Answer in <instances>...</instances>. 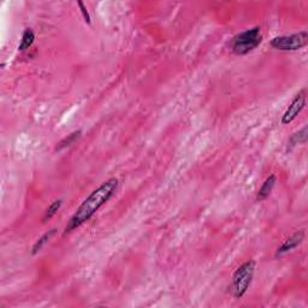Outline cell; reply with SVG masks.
<instances>
[{
  "instance_id": "6da1fadb",
  "label": "cell",
  "mask_w": 308,
  "mask_h": 308,
  "mask_svg": "<svg viewBox=\"0 0 308 308\" xmlns=\"http://www.w3.org/2000/svg\"><path fill=\"white\" fill-rule=\"evenodd\" d=\"M118 188L117 178H110L102 183L97 189L92 191L89 195L84 199L83 203L80 205L79 208L74 213V216L70 218L68 225L64 230V235L70 234L71 231L76 230L84 223L89 221L102 207L115 195L116 190Z\"/></svg>"
},
{
  "instance_id": "7a4b0ae2",
  "label": "cell",
  "mask_w": 308,
  "mask_h": 308,
  "mask_svg": "<svg viewBox=\"0 0 308 308\" xmlns=\"http://www.w3.org/2000/svg\"><path fill=\"white\" fill-rule=\"evenodd\" d=\"M255 272V263L253 260L243 263L232 276L230 292L235 299H242L252 284Z\"/></svg>"
},
{
  "instance_id": "3957f363",
  "label": "cell",
  "mask_w": 308,
  "mask_h": 308,
  "mask_svg": "<svg viewBox=\"0 0 308 308\" xmlns=\"http://www.w3.org/2000/svg\"><path fill=\"white\" fill-rule=\"evenodd\" d=\"M261 42H263V34H261L260 28L254 27L235 35L230 46L235 54L246 56V54L254 51Z\"/></svg>"
},
{
  "instance_id": "277c9868",
  "label": "cell",
  "mask_w": 308,
  "mask_h": 308,
  "mask_svg": "<svg viewBox=\"0 0 308 308\" xmlns=\"http://www.w3.org/2000/svg\"><path fill=\"white\" fill-rule=\"evenodd\" d=\"M308 42L307 32H299L290 35L276 36L271 40L270 45L278 51H299L306 47Z\"/></svg>"
},
{
  "instance_id": "5b68a950",
  "label": "cell",
  "mask_w": 308,
  "mask_h": 308,
  "mask_svg": "<svg viewBox=\"0 0 308 308\" xmlns=\"http://www.w3.org/2000/svg\"><path fill=\"white\" fill-rule=\"evenodd\" d=\"M305 106H306V94H305V90H301V92L292 99L291 103L288 106V108H287V111L284 112V115L282 116V124L287 125V124L291 123V122L301 113V111L304 110Z\"/></svg>"
},
{
  "instance_id": "8992f818",
  "label": "cell",
  "mask_w": 308,
  "mask_h": 308,
  "mask_svg": "<svg viewBox=\"0 0 308 308\" xmlns=\"http://www.w3.org/2000/svg\"><path fill=\"white\" fill-rule=\"evenodd\" d=\"M305 240V231L304 230H299V231L294 232L290 237H288L283 243H282L281 247L277 249L276 252V257H282V255L287 254V253L291 252L292 249L299 247Z\"/></svg>"
},
{
  "instance_id": "52a82bcc",
  "label": "cell",
  "mask_w": 308,
  "mask_h": 308,
  "mask_svg": "<svg viewBox=\"0 0 308 308\" xmlns=\"http://www.w3.org/2000/svg\"><path fill=\"white\" fill-rule=\"evenodd\" d=\"M274 185H276V176L271 175L268 176L265 180V182L263 183L260 189H259L257 194V201H264L270 196V194L272 193Z\"/></svg>"
},
{
  "instance_id": "ba28073f",
  "label": "cell",
  "mask_w": 308,
  "mask_h": 308,
  "mask_svg": "<svg viewBox=\"0 0 308 308\" xmlns=\"http://www.w3.org/2000/svg\"><path fill=\"white\" fill-rule=\"evenodd\" d=\"M35 41V34L32 29H25L23 32L22 35V40H21L20 46H18V50L20 51H27L28 48L32 47V45L34 43Z\"/></svg>"
},
{
  "instance_id": "9c48e42d",
  "label": "cell",
  "mask_w": 308,
  "mask_h": 308,
  "mask_svg": "<svg viewBox=\"0 0 308 308\" xmlns=\"http://www.w3.org/2000/svg\"><path fill=\"white\" fill-rule=\"evenodd\" d=\"M54 234H56V229H52L50 230V231L45 232V234H43L42 236H41L40 239L34 243V246H33V248H32V254L33 255L38 254V253L42 249L43 246H45L46 243H48V241L52 239V236H53Z\"/></svg>"
},
{
  "instance_id": "30bf717a",
  "label": "cell",
  "mask_w": 308,
  "mask_h": 308,
  "mask_svg": "<svg viewBox=\"0 0 308 308\" xmlns=\"http://www.w3.org/2000/svg\"><path fill=\"white\" fill-rule=\"evenodd\" d=\"M82 135V131L81 130H76L74 131V133H71L70 135H68L66 137H64L63 140H62L61 142H59L58 144H57L56 147V151H62V149L66 148V147H70L71 144H74L75 142L77 141V140L80 139Z\"/></svg>"
},
{
  "instance_id": "8fae6325",
  "label": "cell",
  "mask_w": 308,
  "mask_h": 308,
  "mask_svg": "<svg viewBox=\"0 0 308 308\" xmlns=\"http://www.w3.org/2000/svg\"><path fill=\"white\" fill-rule=\"evenodd\" d=\"M306 141H307V126H304L301 130L292 134L290 140H289V144H290V148H291V147L296 146V144H306Z\"/></svg>"
},
{
  "instance_id": "7c38bea8",
  "label": "cell",
  "mask_w": 308,
  "mask_h": 308,
  "mask_svg": "<svg viewBox=\"0 0 308 308\" xmlns=\"http://www.w3.org/2000/svg\"><path fill=\"white\" fill-rule=\"evenodd\" d=\"M62 204H63V201H62L61 199H59V200L53 201V203H52L51 205L48 206V208L46 209L45 216H43V218H42V222L48 221V219H51L52 217L56 216L57 212H58L59 208H61V207H62Z\"/></svg>"
},
{
  "instance_id": "4fadbf2b",
  "label": "cell",
  "mask_w": 308,
  "mask_h": 308,
  "mask_svg": "<svg viewBox=\"0 0 308 308\" xmlns=\"http://www.w3.org/2000/svg\"><path fill=\"white\" fill-rule=\"evenodd\" d=\"M77 5H79L80 11H81L82 16H83L84 22H86L87 24H90V23H92V21H90V15H89V12H88V10L86 9V6H84V5H83V2L79 1V2H77Z\"/></svg>"
}]
</instances>
